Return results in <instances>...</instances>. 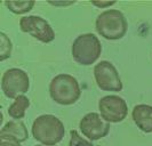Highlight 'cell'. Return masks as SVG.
<instances>
[{
	"instance_id": "5",
	"label": "cell",
	"mask_w": 152,
	"mask_h": 146,
	"mask_svg": "<svg viewBox=\"0 0 152 146\" xmlns=\"http://www.w3.org/2000/svg\"><path fill=\"white\" fill-rule=\"evenodd\" d=\"M30 88V79L25 71L17 68L7 70L1 78V90L8 98L16 100L28 92Z\"/></svg>"
},
{
	"instance_id": "1",
	"label": "cell",
	"mask_w": 152,
	"mask_h": 146,
	"mask_svg": "<svg viewBox=\"0 0 152 146\" xmlns=\"http://www.w3.org/2000/svg\"><path fill=\"white\" fill-rule=\"evenodd\" d=\"M33 138L46 146H55L65 135L64 124L58 118L52 114L39 115L32 124Z\"/></svg>"
},
{
	"instance_id": "7",
	"label": "cell",
	"mask_w": 152,
	"mask_h": 146,
	"mask_svg": "<svg viewBox=\"0 0 152 146\" xmlns=\"http://www.w3.org/2000/svg\"><path fill=\"white\" fill-rule=\"evenodd\" d=\"M101 116L109 123L121 122L126 119L128 106L126 100L117 95H107L99 100Z\"/></svg>"
},
{
	"instance_id": "10",
	"label": "cell",
	"mask_w": 152,
	"mask_h": 146,
	"mask_svg": "<svg viewBox=\"0 0 152 146\" xmlns=\"http://www.w3.org/2000/svg\"><path fill=\"white\" fill-rule=\"evenodd\" d=\"M132 118L137 128L143 132H152V106L146 104H138L132 111Z\"/></svg>"
},
{
	"instance_id": "2",
	"label": "cell",
	"mask_w": 152,
	"mask_h": 146,
	"mask_svg": "<svg viewBox=\"0 0 152 146\" xmlns=\"http://www.w3.org/2000/svg\"><path fill=\"white\" fill-rule=\"evenodd\" d=\"M95 29L101 37L107 40H119L125 37L128 23L120 10L107 9L97 16Z\"/></svg>"
},
{
	"instance_id": "13",
	"label": "cell",
	"mask_w": 152,
	"mask_h": 146,
	"mask_svg": "<svg viewBox=\"0 0 152 146\" xmlns=\"http://www.w3.org/2000/svg\"><path fill=\"white\" fill-rule=\"evenodd\" d=\"M5 6L14 14H24L30 12L34 6V1H6Z\"/></svg>"
},
{
	"instance_id": "18",
	"label": "cell",
	"mask_w": 152,
	"mask_h": 146,
	"mask_svg": "<svg viewBox=\"0 0 152 146\" xmlns=\"http://www.w3.org/2000/svg\"><path fill=\"white\" fill-rule=\"evenodd\" d=\"M34 146H46V145H34Z\"/></svg>"
},
{
	"instance_id": "8",
	"label": "cell",
	"mask_w": 152,
	"mask_h": 146,
	"mask_svg": "<svg viewBox=\"0 0 152 146\" xmlns=\"http://www.w3.org/2000/svg\"><path fill=\"white\" fill-rule=\"evenodd\" d=\"M20 28L24 33H29L31 37L44 44L52 42L55 39L53 28L45 18L40 16H24L20 20Z\"/></svg>"
},
{
	"instance_id": "12",
	"label": "cell",
	"mask_w": 152,
	"mask_h": 146,
	"mask_svg": "<svg viewBox=\"0 0 152 146\" xmlns=\"http://www.w3.org/2000/svg\"><path fill=\"white\" fill-rule=\"evenodd\" d=\"M30 108V100L26 96H18L8 108V115L14 120H21L25 116L26 110Z\"/></svg>"
},
{
	"instance_id": "9",
	"label": "cell",
	"mask_w": 152,
	"mask_h": 146,
	"mask_svg": "<svg viewBox=\"0 0 152 146\" xmlns=\"http://www.w3.org/2000/svg\"><path fill=\"white\" fill-rule=\"evenodd\" d=\"M79 128L83 135L89 140H99L110 132V123L107 122L101 114L91 112L80 120Z\"/></svg>"
},
{
	"instance_id": "6",
	"label": "cell",
	"mask_w": 152,
	"mask_h": 146,
	"mask_svg": "<svg viewBox=\"0 0 152 146\" xmlns=\"http://www.w3.org/2000/svg\"><path fill=\"white\" fill-rule=\"evenodd\" d=\"M94 78L101 90L121 92L122 82L113 64L109 61H101L94 68Z\"/></svg>"
},
{
	"instance_id": "15",
	"label": "cell",
	"mask_w": 152,
	"mask_h": 146,
	"mask_svg": "<svg viewBox=\"0 0 152 146\" xmlns=\"http://www.w3.org/2000/svg\"><path fill=\"white\" fill-rule=\"evenodd\" d=\"M70 135H71V139H70L69 146H94L91 142L83 138L76 130H71Z\"/></svg>"
},
{
	"instance_id": "16",
	"label": "cell",
	"mask_w": 152,
	"mask_h": 146,
	"mask_svg": "<svg viewBox=\"0 0 152 146\" xmlns=\"http://www.w3.org/2000/svg\"><path fill=\"white\" fill-rule=\"evenodd\" d=\"M0 146H21V143L10 136H0Z\"/></svg>"
},
{
	"instance_id": "4",
	"label": "cell",
	"mask_w": 152,
	"mask_h": 146,
	"mask_svg": "<svg viewBox=\"0 0 152 146\" xmlns=\"http://www.w3.org/2000/svg\"><path fill=\"white\" fill-rule=\"evenodd\" d=\"M73 60L83 66H88L97 61L102 53V45L99 38L93 33L80 34L71 47Z\"/></svg>"
},
{
	"instance_id": "14",
	"label": "cell",
	"mask_w": 152,
	"mask_h": 146,
	"mask_svg": "<svg viewBox=\"0 0 152 146\" xmlns=\"http://www.w3.org/2000/svg\"><path fill=\"white\" fill-rule=\"evenodd\" d=\"M12 41L9 40L7 36L1 32L0 33V61H5L12 56Z\"/></svg>"
},
{
	"instance_id": "17",
	"label": "cell",
	"mask_w": 152,
	"mask_h": 146,
	"mask_svg": "<svg viewBox=\"0 0 152 146\" xmlns=\"http://www.w3.org/2000/svg\"><path fill=\"white\" fill-rule=\"evenodd\" d=\"M94 6H97V7H101V8H104V7H110V6H112L114 5L115 2L114 1H111V2H96V1H94V2H91Z\"/></svg>"
},
{
	"instance_id": "3",
	"label": "cell",
	"mask_w": 152,
	"mask_h": 146,
	"mask_svg": "<svg viewBox=\"0 0 152 146\" xmlns=\"http://www.w3.org/2000/svg\"><path fill=\"white\" fill-rule=\"evenodd\" d=\"M49 95L52 100L60 105H72L81 96L79 82L70 74H57L49 85Z\"/></svg>"
},
{
	"instance_id": "19",
	"label": "cell",
	"mask_w": 152,
	"mask_h": 146,
	"mask_svg": "<svg viewBox=\"0 0 152 146\" xmlns=\"http://www.w3.org/2000/svg\"><path fill=\"white\" fill-rule=\"evenodd\" d=\"M94 146H99V145H94Z\"/></svg>"
},
{
	"instance_id": "11",
	"label": "cell",
	"mask_w": 152,
	"mask_h": 146,
	"mask_svg": "<svg viewBox=\"0 0 152 146\" xmlns=\"http://www.w3.org/2000/svg\"><path fill=\"white\" fill-rule=\"evenodd\" d=\"M0 136H10L23 143L29 138V132L25 124L21 120H12L7 122L0 130Z\"/></svg>"
}]
</instances>
